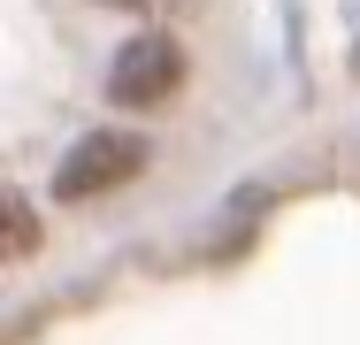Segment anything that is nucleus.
Here are the masks:
<instances>
[{"mask_svg":"<svg viewBox=\"0 0 360 345\" xmlns=\"http://www.w3.org/2000/svg\"><path fill=\"white\" fill-rule=\"evenodd\" d=\"M100 8H153V0H100Z\"/></svg>","mask_w":360,"mask_h":345,"instance_id":"4","label":"nucleus"},{"mask_svg":"<svg viewBox=\"0 0 360 345\" xmlns=\"http://www.w3.org/2000/svg\"><path fill=\"white\" fill-rule=\"evenodd\" d=\"M176 92H184V46L161 39V31L131 39V46L108 62V100H115V108H169Z\"/></svg>","mask_w":360,"mask_h":345,"instance_id":"1","label":"nucleus"},{"mask_svg":"<svg viewBox=\"0 0 360 345\" xmlns=\"http://www.w3.org/2000/svg\"><path fill=\"white\" fill-rule=\"evenodd\" d=\"M146 169V138L139 131H92L70 146V161L54 169V192L62 200H100V192H115V184H131Z\"/></svg>","mask_w":360,"mask_h":345,"instance_id":"2","label":"nucleus"},{"mask_svg":"<svg viewBox=\"0 0 360 345\" xmlns=\"http://www.w3.org/2000/svg\"><path fill=\"white\" fill-rule=\"evenodd\" d=\"M31 246H39V215H31L23 192H8V184H0V261H23Z\"/></svg>","mask_w":360,"mask_h":345,"instance_id":"3","label":"nucleus"}]
</instances>
